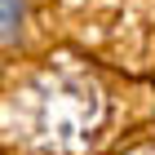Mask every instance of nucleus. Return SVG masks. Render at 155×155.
I'll return each mask as SVG.
<instances>
[{
    "label": "nucleus",
    "instance_id": "nucleus-1",
    "mask_svg": "<svg viewBox=\"0 0 155 155\" xmlns=\"http://www.w3.org/2000/svg\"><path fill=\"white\" fill-rule=\"evenodd\" d=\"M102 124V97L93 84L71 75H45L36 89V129L58 151H75Z\"/></svg>",
    "mask_w": 155,
    "mask_h": 155
},
{
    "label": "nucleus",
    "instance_id": "nucleus-2",
    "mask_svg": "<svg viewBox=\"0 0 155 155\" xmlns=\"http://www.w3.org/2000/svg\"><path fill=\"white\" fill-rule=\"evenodd\" d=\"M27 36V0H0V45H18Z\"/></svg>",
    "mask_w": 155,
    "mask_h": 155
}]
</instances>
